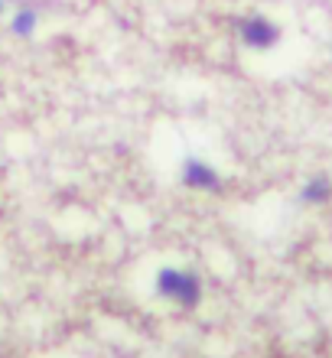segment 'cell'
<instances>
[{"mask_svg":"<svg viewBox=\"0 0 332 358\" xmlns=\"http://www.w3.org/2000/svg\"><path fill=\"white\" fill-rule=\"evenodd\" d=\"M180 182L192 192H219L222 189V173L212 166L209 160L199 157H186L180 166Z\"/></svg>","mask_w":332,"mask_h":358,"instance_id":"3957f363","label":"cell"},{"mask_svg":"<svg viewBox=\"0 0 332 358\" xmlns=\"http://www.w3.org/2000/svg\"><path fill=\"white\" fill-rule=\"evenodd\" d=\"M39 27V13L36 7H17L13 13H10V33L20 39H29L33 33H36Z\"/></svg>","mask_w":332,"mask_h":358,"instance_id":"277c9868","label":"cell"},{"mask_svg":"<svg viewBox=\"0 0 332 358\" xmlns=\"http://www.w3.org/2000/svg\"><path fill=\"white\" fill-rule=\"evenodd\" d=\"M3 13H7V3H3V0H0V17H3Z\"/></svg>","mask_w":332,"mask_h":358,"instance_id":"8992f818","label":"cell"},{"mask_svg":"<svg viewBox=\"0 0 332 358\" xmlns=\"http://www.w3.org/2000/svg\"><path fill=\"white\" fill-rule=\"evenodd\" d=\"M235 29H238V39H241L247 49L267 52V49H274L277 43H280V27H277L270 17H264V13H247V17L238 20Z\"/></svg>","mask_w":332,"mask_h":358,"instance_id":"7a4b0ae2","label":"cell"},{"mask_svg":"<svg viewBox=\"0 0 332 358\" xmlns=\"http://www.w3.org/2000/svg\"><path fill=\"white\" fill-rule=\"evenodd\" d=\"M303 202L306 206H323V202H329L332 196V182L329 176H313V179H306V186H303Z\"/></svg>","mask_w":332,"mask_h":358,"instance_id":"5b68a950","label":"cell"},{"mask_svg":"<svg viewBox=\"0 0 332 358\" xmlns=\"http://www.w3.org/2000/svg\"><path fill=\"white\" fill-rule=\"evenodd\" d=\"M153 293L160 300L182 306V310H196L202 303V277L189 267H160L153 277Z\"/></svg>","mask_w":332,"mask_h":358,"instance_id":"6da1fadb","label":"cell"}]
</instances>
